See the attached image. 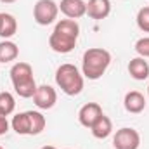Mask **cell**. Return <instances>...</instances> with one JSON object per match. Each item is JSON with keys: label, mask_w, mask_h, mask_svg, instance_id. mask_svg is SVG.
Masks as SVG:
<instances>
[{"label": "cell", "mask_w": 149, "mask_h": 149, "mask_svg": "<svg viewBox=\"0 0 149 149\" xmlns=\"http://www.w3.org/2000/svg\"><path fill=\"white\" fill-rule=\"evenodd\" d=\"M78 35H80V26L74 19H61L49 38V45L57 54H68L74 49Z\"/></svg>", "instance_id": "obj_1"}, {"label": "cell", "mask_w": 149, "mask_h": 149, "mask_svg": "<svg viewBox=\"0 0 149 149\" xmlns=\"http://www.w3.org/2000/svg\"><path fill=\"white\" fill-rule=\"evenodd\" d=\"M109 63H111V54L106 49H101V47L88 49L85 50L81 59V73L88 80H99L106 73Z\"/></svg>", "instance_id": "obj_2"}, {"label": "cell", "mask_w": 149, "mask_h": 149, "mask_svg": "<svg viewBox=\"0 0 149 149\" xmlns=\"http://www.w3.org/2000/svg\"><path fill=\"white\" fill-rule=\"evenodd\" d=\"M10 80H12L14 90L19 97L28 99V97L35 95L37 83H35V78H33V68L28 63H23V61L16 63L10 68Z\"/></svg>", "instance_id": "obj_3"}, {"label": "cell", "mask_w": 149, "mask_h": 149, "mask_svg": "<svg viewBox=\"0 0 149 149\" xmlns=\"http://www.w3.org/2000/svg\"><path fill=\"white\" fill-rule=\"evenodd\" d=\"M56 83L66 95H78L83 90V76L74 64H61L56 71Z\"/></svg>", "instance_id": "obj_4"}, {"label": "cell", "mask_w": 149, "mask_h": 149, "mask_svg": "<svg viewBox=\"0 0 149 149\" xmlns=\"http://www.w3.org/2000/svg\"><path fill=\"white\" fill-rule=\"evenodd\" d=\"M12 130L19 135H38L43 132L47 121L45 116L38 111H24L12 118Z\"/></svg>", "instance_id": "obj_5"}, {"label": "cell", "mask_w": 149, "mask_h": 149, "mask_svg": "<svg viewBox=\"0 0 149 149\" xmlns=\"http://www.w3.org/2000/svg\"><path fill=\"white\" fill-rule=\"evenodd\" d=\"M59 5L54 0H38L33 7V17L40 26L52 24L57 17Z\"/></svg>", "instance_id": "obj_6"}, {"label": "cell", "mask_w": 149, "mask_h": 149, "mask_svg": "<svg viewBox=\"0 0 149 149\" xmlns=\"http://www.w3.org/2000/svg\"><path fill=\"white\" fill-rule=\"evenodd\" d=\"M141 144V135L134 128H120L116 130L113 137V146L114 149H139Z\"/></svg>", "instance_id": "obj_7"}, {"label": "cell", "mask_w": 149, "mask_h": 149, "mask_svg": "<svg viewBox=\"0 0 149 149\" xmlns=\"http://www.w3.org/2000/svg\"><path fill=\"white\" fill-rule=\"evenodd\" d=\"M57 101V94L50 85H40L33 95V102L40 109H50Z\"/></svg>", "instance_id": "obj_8"}, {"label": "cell", "mask_w": 149, "mask_h": 149, "mask_svg": "<svg viewBox=\"0 0 149 149\" xmlns=\"http://www.w3.org/2000/svg\"><path fill=\"white\" fill-rule=\"evenodd\" d=\"M102 108L97 104V102H87L85 106H81V109L78 113V120L83 127L90 128L101 116H102Z\"/></svg>", "instance_id": "obj_9"}, {"label": "cell", "mask_w": 149, "mask_h": 149, "mask_svg": "<svg viewBox=\"0 0 149 149\" xmlns=\"http://www.w3.org/2000/svg\"><path fill=\"white\" fill-rule=\"evenodd\" d=\"M59 9L68 19H80L87 14V3L83 0H61Z\"/></svg>", "instance_id": "obj_10"}, {"label": "cell", "mask_w": 149, "mask_h": 149, "mask_svg": "<svg viewBox=\"0 0 149 149\" xmlns=\"http://www.w3.org/2000/svg\"><path fill=\"white\" fill-rule=\"evenodd\" d=\"M111 12V2L109 0H88L87 3V14L90 19H104Z\"/></svg>", "instance_id": "obj_11"}, {"label": "cell", "mask_w": 149, "mask_h": 149, "mask_svg": "<svg viewBox=\"0 0 149 149\" xmlns=\"http://www.w3.org/2000/svg\"><path fill=\"white\" fill-rule=\"evenodd\" d=\"M123 104H125V109L128 113L137 114V113L144 111V108H146V99H144V95H142L141 92L132 90V92H128V94L125 95Z\"/></svg>", "instance_id": "obj_12"}, {"label": "cell", "mask_w": 149, "mask_h": 149, "mask_svg": "<svg viewBox=\"0 0 149 149\" xmlns=\"http://www.w3.org/2000/svg\"><path fill=\"white\" fill-rule=\"evenodd\" d=\"M17 31V21L12 14L0 12V37L2 38H10L16 35Z\"/></svg>", "instance_id": "obj_13"}, {"label": "cell", "mask_w": 149, "mask_h": 149, "mask_svg": "<svg viewBox=\"0 0 149 149\" xmlns=\"http://www.w3.org/2000/svg\"><path fill=\"white\" fill-rule=\"evenodd\" d=\"M128 73L134 80H146L149 76V64L144 57H135L128 63Z\"/></svg>", "instance_id": "obj_14"}, {"label": "cell", "mask_w": 149, "mask_h": 149, "mask_svg": "<svg viewBox=\"0 0 149 149\" xmlns=\"http://www.w3.org/2000/svg\"><path fill=\"white\" fill-rule=\"evenodd\" d=\"M90 130H92V135L95 137V139H106V137H109L113 132V123L111 120L106 116V114H102L92 127H90Z\"/></svg>", "instance_id": "obj_15"}, {"label": "cell", "mask_w": 149, "mask_h": 149, "mask_svg": "<svg viewBox=\"0 0 149 149\" xmlns=\"http://www.w3.org/2000/svg\"><path fill=\"white\" fill-rule=\"evenodd\" d=\"M17 56H19V49L14 42H10V40L0 42V64L14 61Z\"/></svg>", "instance_id": "obj_16"}, {"label": "cell", "mask_w": 149, "mask_h": 149, "mask_svg": "<svg viewBox=\"0 0 149 149\" xmlns=\"http://www.w3.org/2000/svg\"><path fill=\"white\" fill-rule=\"evenodd\" d=\"M16 108V101L10 92H0V114L9 116Z\"/></svg>", "instance_id": "obj_17"}, {"label": "cell", "mask_w": 149, "mask_h": 149, "mask_svg": "<svg viewBox=\"0 0 149 149\" xmlns=\"http://www.w3.org/2000/svg\"><path fill=\"white\" fill-rule=\"evenodd\" d=\"M137 26L144 33H149V7L139 9V12H137Z\"/></svg>", "instance_id": "obj_18"}, {"label": "cell", "mask_w": 149, "mask_h": 149, "mask_svg": "<svg viewBox=\"0 0 149 149\" xmlns=\"http://www.w3.org/2000/svg\"><path fill=\"white\" fill-rule=\"evenodd\" d=\"M135 50L141 57H149V37L148 38H141L135 43Z\"/></svg>", "instance_id": "obj_19"}, {"label": "cell", "mask_w": 149, "mask_h": 149, "mask_svg": "<svg viewBox=\"0 0 149 149\" xmlns=\"http://www.w3.org/2000/svg\"><path fill=\"white\" fill-rule=\"evenodd\" d=\"M9 130V121H7V116L0 114V135H5Z\"/></svg>", "instance_id": "obj_20"}, {"label": "cell", "mask_w": 149, "mask_h": 149, "mask_svg": "<svg viewBox=\"0 0 149 149\" xmlns=\"http://www.w3.org/2000/svg\"><path fill=\"white\" fill-rule=\"evenodd\" d=\"M0 2H2V3H14L16 0H0Z\"/></svg>", "instance_id": "obj_21"}, {"label": "cell", "mask_w": 149, "mask_h": 149, "mask_svg": "<svg viewBox=\"0 0 149 149\" xmlns=\"http://www.w3.org/2000/svg\"><path fill=\"white\" fill-rule=\"evenodd\" d=\"M42 149H56V148H54V146H43Z\"/></svg>", "instance_id": "obj_22"}, {"label": "cell", "mask_w": 149, "mask_h": 149, "mask_svg": "<svg viewBox=\"0 0 149 149\" xmlns=\"http://www.w3.org/2000/svg\"><path fill=\"white\" fill-rule=\"evenodd\" d=\"M0 149H3V148H2V146H0Z\"/></svg>", "instance_id": "obj_23"}, {"label": "cell", "mask_w": 149, "mask_h": 149, "mask_svg": "<svg viewBox=\"0 0 149 149\" xmlns=\"http://www.w3.org/2000/svg\"><path fill=\"white\" fill-rule=\"evenodd\" d=\"M148 92H149V88H148Z\"/></svg>", "instance_id": "obj_24"}]
</instances>
